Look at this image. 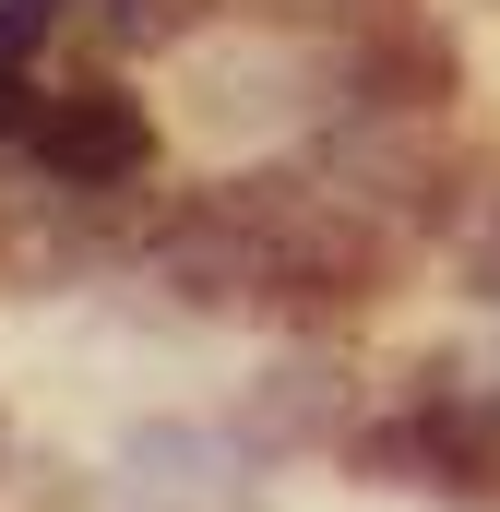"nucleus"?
<instances>
[{
	"label": "nucleus",
	"instance_id": "nucleus-1",
	"mask_svg": "<svg viewBox=\"0 0 500 512\" xmlns=\"http://www.w3.org/2000/svg\"><path fill=\"white\" fill-rule=\"evenodd\" d=\"M36 155H48V179L108 191V179H143L155 167V131H143L131 96H48L36 108Z\"/></svg>",
	"mask_w": 500,
	"mask_h": 512
},
{
	"label": "nucleus",
	"instance_id": "nucleus-2",
	"mask_svg": "<svg viewBox=\"0 0 500 512\" xmlns=\"http://www.w3.org/2000/svg\"><path fill=\"white\" fill-rule=\"evenodd\" d=\"M179 24H191V0H96V36L108 48H167Z\"/></svg>",
	"mask_w": 500,
	"mask_h": 512
},
{
	"label": "nucleus",
	"instance_id": "nucleus-3",
	"mask_svg": "<svg viewBox=\"0 0 500 512\" xmlns=\"http://www.w3.org/2000/svg\"><path fill=\"white\" fill-rule=\"evenodd\" d=\"M48 24H60V0H0V60H24Z\"/></svg>",
	"mask_w": 500,
	"mask_h": 512
},
{
	"label": "nucleus",
	"instance_id": "nucleus-4",
	"mask_svg": "<svg viewBox=\"0 0 500 512\" xmlns=\"http://www.w3.org/2000/svg\"><path fill=\"white\" fill-rule=\"evenodd\" d=\"M48 96H24V60H0V131H36Z\"/></svg>",
	"mask_w": 500,
	"mask_h": 512
},
{
	"label": "nucleus",
	"instance_id": "nucleus-5",
	"mask_svg": "<svg viewBox=\"0 0 500 512\" xmlns=\"http://www.w3.org/2000/svg\"><path fill=\"white\" fill-rule=\"evenodd\" d=\"M477 286H489V298H500V227H489V251H477Z\"/></svg>",
	"mask_w": 500,
	"mask_h": 512
}]
</instances>
